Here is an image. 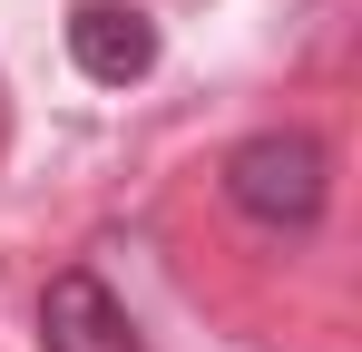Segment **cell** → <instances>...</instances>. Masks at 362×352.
I'll use <instances>...</instances> for the list:
<instances>
[{
	"label": "cell",
	"instance_id": "cell-1",
	"mask_svg": "<svg viewBox=\"0 0 362 352\" xmlns=\"http://www.w3.org/2000/svg\"><path fill=\"white\" fill-rule=\"evenodd\" d=\"M226 196L255 225H313L323 216V147L303 127H264L226 157Z\"/></svg>",
	"mask_w": 362,
	"mask_h": 352
},
{
	"label": "cell",
	"instance_id": "cell-2",
	"mask_svg": "<svg viewBox=\"0 0 362 352\" xmlns=\"http://www.w3.org/2000/svg\"><path fill=\"white\" fill-rule=\"evenodd\" d=\"M40 343L49 352H137V323H127V303L98 274H49L40 293Z\"/></svg>",
	"mask_w": 362,
	"mask_h": 352
},
{
	"label": "cell",
	"instance_id": "cell-3",
	"mask_svg": "<svg viewBox=\"0 0 362 352\" xmlns=\"http://www.w3.org/2000/svg\"><path fill=\"white\" fill-rule=\"evenodd\" d=\"M69 59H78L98 88H127V78L157 69V30H147L137 10H118V0H88V10L69 20Z\"/></svg>",
	"mask_w": 362,
	"mask_h": 352
}]
</instances>
